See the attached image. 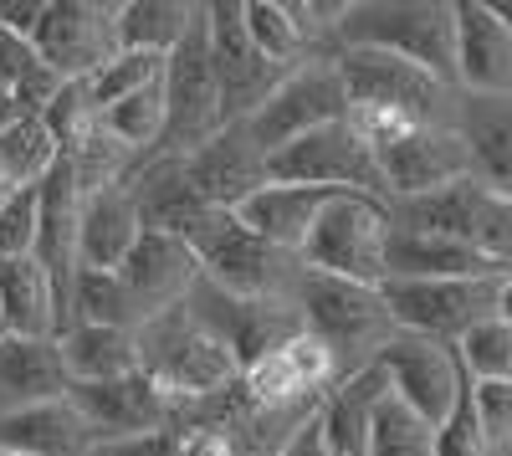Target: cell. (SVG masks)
Instances as JSON below:
<instances>
[{
    "mask_svg": "<svg viewBox=\"0 0 512 456\" xmlns=\"http://www.w3.org/2000/svg\"><path fill=\"white\" fill-rule=\"evenodd\" d=\"M333 67H338V77H344L349 108H395L415 123H451L456 88L436 82L431 72H420L405 57L349 47V52H333Z\"/></svg>",
    "mask_w": 512,
    "mask_h": 456,
    "instance_id": "10",
    "label": "cell"
},
{
    "mask_svg": "<svg viewBox=\"0 0 512 456\" xmlns=\"http://www.w3.org/2000/svg\"><path fill=\"white\" fill-rule=\"evenodd\" d=\"M185 246L200 262V277L221 293L236 298H262V303H292V287H297V257L277 252V246L256 241L231 211L210 205V211L185 231Z\"/></svg>",
    "mask_w": 512,
    "mask_h": 456,
    "instance_id": "3",
    "label": "cell"
},
{
    "mask_svg": "<svg viewBox=\"0 0 512 456\" xmlns=\"http://www.w3.org/2000/svg\"><path fill=\"white\" fill-rule=\"evenodd\" d=\"M456 359H461V369H466L477 385H487V380L512 385V328H507L502 318L477 323L472 334L456 344Z\"/></svg>",
    "mask_w": 512,
    "mask_h": 456,
    "instance_id": "38",
    "label": "cell"
},
{
    "mask_svg": "<svg viewBox=\"0 0 512 456\" xmlns=\"http://www.w3.org/2000/svg\"><path fill=\"white\" fill-rule=\"evenodd\" d=\"M0 334H16V339L62 334V298L36 257L0 262Z\"/></svg>",
    "mask_w": 512,
    "mask_h": 456,
    "instance_id": "28",
    "label": "cell"
},
{
    "mask_svg": "<svg viewBox=\"0 0 512 456\" xmlns=\"http://www.w3.org/2000/svg\"><path fill=\"white\" fill-rule=\"evenodd\" d=\"M185 175H190V185H195V195L205 205L236 211L246 195H256L267 185V154L246 139L241 123H226L210 144L185 154Z\"/></svg>",
    "mask_w": 512,
    "mask_h": 456,
    "instance_id": "20",
    "label": "cell"
},
{
    "mask_svg": "<svg viewBox=\"0 0 512 456\" xmlns=\"http://www.w3.org/2000/svg\"><path fill=\"white\" fill-rule=\"evenodd\" d=\"M164 62L169 57H149V52H118L113 62H103L93 77H82V93H88V108L103 113L108 103L128 98V93H144L154 82H164Z\"/></svg>",
    "mask_w": 512,
    "mask_h": 456,
    "instance_id": "36",
    "label": "cell"
},
{
    "mask_svg": "<svg viewBox=\"0 0 512 456\" xmlns=\"http://www.w3.org/2000/svg\"><path fill=\"white\" fill-rule=\"evenodd\" d=\"M180 431H149V436H98L82 456H169Z\"/></svg>",
    "mask_w": 512,
    "mask_h": 456,
    "instance_id": "42",
    "label": "cell"
},
{
    "mask_svg": "<svg viewBox=\"0 0 512 456\" xmlns=\"http://www.w3.org/2000/svg\"><path fill=\"white\" fill-rule=\"evenodd\" d=\"M195 16L200 6H185V0H128L118 6V52L169 57L195 26Z\"/></svg>",
    "mask_w": 512,
    "mask_h": 456,
    "instance_id": "31",
    "label": "cell"
},
{
    "mask_svg": "<svg viewBox=\"0 0 512 456\" xmlns=\"http://www.w3.org/2000/svg\"><path fill=\"white\" fill-rule=\"evenodd\" d=\"M62 144L52 139V129L41 123V113H21L16 123L0 129V185L11 190H36L57 170Z\"/></svg>",
    "mask_w": 512,
    "mask_h": 456,
    "instance_id": "32",
    "label": "cell"
},
{
    "mask_svg": "<svg viewBox=\"0 0 512 456\" xmlns=\"http://www.w3.org/2000/svg\"><path fill=\"white\" fill-rule=\"evenodd\" d=\"M472 405H477V421H482L487 446L502 451V446L512 441V385H497V380L477 385V380H472Z\"/></svg>",
    "mask_w": 512,
    "mask_h": 456,
    "instance_id": "41",
    "label": "cell"
},
{
    "mask_svg": "<svg viewBox=\"0 0 512 456\" xmlns=\"http://www.w3.org/2000/svg\"><path fill=\"white\" fill-rule=\"evenodd\" d=\"M36 62L57 82H82L118 57V6L103 0H47L31 36Z\"/></svg>",
    "mask_w": 512,
    "mask_h": 456,
    "instance_id": "12",
    "label": "cell"
},
{
    "mask_svg": "<svg viewBox=\"0 0 512 456\" xmlns=\"http://www.w3.org/2000/svg\"><path fill=\"white\" fill-rule=\"evenodd\" d=\"M139 211L128 185H103L93 195H82V216H77V267L88 272H118L128 246L139 241Z\"/></svg>",
    "mask_w": 512,
    "mask_h": 456,
    "instance_id": "25",
    "label": "cell"
},
{
    "mask_svg": "<svg viewBox=\"0 0 512 456\" xmlns=\"http://www.w3.org/2000/svg\"><path fill=\"white\" fill-rule=\"evenodd\" d=\"M0 456H16V451H0Z\"/></svg>",
    "mask_w": 512,
    "mask_h": 456,
    "instance_id": "49",
    "label": "cell"
},
{
    "mask_svg": "<svg viewBox=\"0 0 512 456\" xmlns=\"http://www.w3.org/2000/svg\"><path fill=\"white\" fill-rule=\"evenodd\" d=\"M456 6V93L507 98L512 93V31L487 0H451Z\"/></svg>",
    "mask_w": 512,
    "mask_h": 456,
    "instance_id": "19",
    "label": "cell"
},
{
    "mask_svg": "<svg viewBox=\"0 0 512 456\" xmlns=\"http://www.w3.org/2000/svg\"><path fill=\"white\" fill-rule=\"evenodd\" d=\"M98 134L128 154V170H134L139 159H149L154 144H159V134H164V82H154V88H144V93H128V98L108 103V108L98 113Z\"/></svg>",
    "mask_w": 512,
    "mask_h": 456,
    "instance_id": "33",
    "label": "cell"
},
{
    "mask_svg": "<svg viewBox=\"0 0 512 456\" xmlns=\"http://www.w3.org/2000/svg\"><path fill=\"white\" fill-rule=\"evenodd\" d=\"M497 257L512 267V200H502V231H497Z\"/></svg>",
    "mask_w": 512,
    "mask_h": 456,
    "instance_id": "45",
    "label": "cell"
},
{
    "mask_svg": "<svg viewBox=\"0 0 512 456\" xmlns=\"http://www.w3.org/2000/svg\"><path fill=\"white\" fill-rule=\"evenodd\" d=\"M267 185H313V190H338V195H369L384 205V180H379L374 149L344 118L267 154Z\"/></svg>",
    "mask_w": 512,
    "mask_h": 456,
    "instance_id": "9",
    "label": "cell"
},
{
    "mask_svg": "<svg viewBox=\"0 0 512 456\" xmlns=\"http://www.w3.org/2000/svg\"><path fill=\"white\" fill-rule=\"evenodd\" d=\"M36 252V190H11L0 205V262Z\"/></svg>",
    "mask_w": 512,
    "mask_h": 456,
    "instance_id": "40",
    "label": "cell"
},
{
    "mask_svg": "<svg viewBox=\"0 0 512 456\" xmlns=\"http://www.w3.org/2000/svg\"><path fill=\"white\" fill-rule=\"evenodd\" d=\"M41 11H47V0H0V31L16 41H31L41 26Z\"/></svg>",
    "mask_w": 512,
    "mask_h": 456,
    "instance_id": "43",
    "label": "cell"
},
{
    "mask_svg": "<svg viewBox=\"0 0 512 456\" xmlns=\"http://www.w3.org/2000/svg\"><path fill=\"white\" fill-rule=\"evenodd\" d=\"M384 395H390V380H384L379 364H364L323 390L318 426L333 456H369V426H374V410Z\"/></svg>",
    "mask_w": 512,
    "mask_h": 456,
    "instance_id": "26",
    "label": "cell"
},
{
    "mask_svg": "<svg viewBox=\"0 0 512 456\" xmlns=\"http://www.w3.org/2000/svg\"><path fill=\"white\" fill-rule=\"evenodd\" d=\"M369 456H436V431L410 405L384 395L374 410V426H369Z\"/></svg>",
    "mask_w": 512,
    "mask_h": 456,
    "instance_id": "37",
    "label": "cell"
},
{
    "mask_svg": "<svg viewBox=\"0 0 512 456\" xmlns=\"http://www.w3.org/2000/svg\"><path fill=\"white\" fill-rule=\"evenodd\" d=\"M67 395V369L57 339H16L0 334V416L47 405Z\"/></svg>",
    "mask_w": 512,
    "mask_h": 456,
    "instance_id": "27",
    "label": "cell"
},
{
    "mask_svg": "<svg viewBox=\"0 0 512 456\" xmlns=\"http://www.w3.org/2000/svg\"><path fill=\"white\" fill-rule=\"evenodd\" d=\"M57 354H62V369H67V385H108V380H123V375H139L134 328L67 323L57 334Z\"/></svg>",
    "mask_w": 512,
    "mask_h": 456,
    "instance_id": "29",
    "label": "cell"
},
{
    "mask_svg": "<svg viewBox=\"0 0 512 456\" xmlns=\"http://www.w3.org/2000/svg\"><path fill=\"white\" fill-rule=\"evenodd\" d=\"M451 129L466 144L472 180L497 200H512V93L507 98H466L456 93Z\"/></svg>",
    "mask_w": 512,
    "mask_h": 456,
    "instance_id": "21",
    "label": "cell"
},
{
    "mask_svg": "<svg viewBox=\"0 0 512 456\" xmlns=\"http://www.w3.org/2000/svg\"><path fill=\"white\" fill-rule=\"evenodd\" d=\"M205 21V41H210V67H216V88H221V118L241 123L246 113L262 108V98L287 77L282 67H272L262 52L251 47L246 21H241V0H210L200 6Z\"/></svg>",
    "mask_w": 512,
    "mask_h": 456,
    "instance_id": "13",
    "label": "cell"
},
{
    "mask_svg": "<svg viewBox=\"0 0 512 456\" xmlns=\"http://www.w3.org/2000/svg\"><path fill=\"white\" fill-rule=\"evenodd\" d=\"M241 21H246V36H251V47L262 52L272 67L292 72V67H303L308 57H318L308 47V36L303 26L292 21L287 11V0H241ZM333 57V52H328Z\"/></svg>",
    "mask_w": 512,
    "mask_h": 456,
    "instance_id": "34",
    "label": "cell"
},
{
    "mask_svg": "<svg viewBox=\"0 0 512 456\" xmlns=\"http://www.w3.org/2000/svg\"><path fill=\"white\" fill-rule=\"evenodd\" d=\"M77 216H82L77 175L67 159H57V170L36 185V252L31 257L52 277L62 308H67V282L77 272Z\"/></svg>",
    "mask_w": 512,
    "mask_h": 456,
    "instance_id": "22",
    "label": "cell"
},
{
    "mask_svg": "<svg viewBox=\"0 0 512 456\" xmlns=\"http://www.w3.org/2000/svg\"><path fill=\"white\" fill-rule=\"evenodd\" d=\"M118 282H123L128 303H134V318L149 323L190 298V287L200 282V262L180 236L139 231V241L128 246V257L118 267Z\"/></svg>",
    "mask_w": 512,
    "mask_h": 456,
    "instance_id": "18",
    "label": "cell"
},
{
    "mask_svg": "<svg viewBox=\"0 0 512 456\" xmlns=\"http://www.w3.org/2000/svg\"><path fill=\"white\" fill-rule=\"evenodd\" d=\"M374 364L384 369V380H390V395L400 405H410L431 431L451 416V405L461 395V380H466L456 349H446L436 339H415V334H395L374 354Z\"/></svg>",
    "mask_w": 512,
    "mask_h": 456,
    "instance_id": "15",
    "label": "cell"
},
{
    "mask_svg": "<svg viewBox=\"0 0 512 456\" xmlns=\"http://www.w3.org/2000/svg\"><path fill=\"white\" fill-rule=\"evenodd\" d=\"M436 456H492L482 421H477V405H472V375L461 380V395L451 405V416L436 426Z\"/></svg>",
    "mask_w": 512,
    "mask_h": 456,
    "instance_id": "39",
    "label": "cell"
},
{
    "mask_svg": "<svg viewBox=\"0 0 512 456\" xmlns=\"http://www.w3.org/2000/svg\"><path fill=\"white\" fill-rule=\"evenodd\" d=\"M374 164H379V180H384V205L431 195L441 185H456V180L472 175L466 144L451 123H420V129H410L390 149H379Z\"/></svg>",
    "mask_w": 512,
    "mask_h": 456,
    "instance_id": "17",
    "label": "cell"
},
{
    "mask_svg": "<svg viewBox=\"0 0 512 456\" xmlns=\"http://www.w3.org/2000/svg\"><path fill=\"white\" fill-rule=\"evenodd\" d=\"M390 226L400 231H420V236H446V241H466L477 252L497 257V231H502V200L492 190H482L472 175L441 185L431 195H415V200H390ZM502 262V257H497ZM507 267V262H502Z\"/></svg>",
    "mask_w": 512,
    "mask_h": 456,
    "instance_id": "14",
    "label": "cell"
},
{
    "mask_svg": "<svg viewBox=\"0 0 512 456\" xmlns=\"http://www.w3.org/2000/svg\"><path fill=\"white\" fill-rule=\"evenodd\" d=\"M21 118V103L11 98V93H0V129H6V123H16Z\"/></svg>",
    "mask_w": 512,
    "mask_h": 456,
    "instance_id": "47",
    "label": "cell"
},
{
    "mask_svg": "<svg viewBox=\"0 0 512 456\" xmlns=\"http://www.w3.org/2000/svg\"><path fill=\"white\" fill-rule=\"evenodd\" d=\"M292 303H297V313H303L308 334L333 349L338 380L364 369V364H374V354L400 334L390 308H384V298H379V287L338 282V277H323V272H297Z\"/></svg>",
    "mask_w": 512,
    "mask_h": 456,
    "instance_id": "2",
    "label": "cell"
},
{
    "mask_svg": "<svg viewBox=\"0 0 512 456\" xmlns=\"http://www.w3.org/2000/svg\"><path fill=\"white\" fill-rule=\"evenodd\" d=\"M67 400L93 436H149V431H180V395H169L159 380L123 375L108 385H67Z\"/></svg>",
    "mask_w": 512,
    "mask_h": 456,
    "instance_id": "16",
    "label": "cell"
},
{
    "mask_svg": "<svg viewBox=\"0 0 512 456\" xmlns=\"http://www.w3.org/2000/svg\"><path fill=\"white\" fill-rule=\"evenodd\" d=\"M11 200V185H0V205H6Z\"/></svg>",
    "mask_w": 512,
    "mask_h": 456,
    "instance_id": "48",
    "label": "cell"
},
{
    "mask_svg": "<svg viewBox=\"0 0 512 456\" xmlns=\"http://www.w3.org/2000/svg\"><path fill=\"white\" fill-rule=\"evenodd\" d=\"M333 195H338V190H313V185H262L256 195H246L231 216H236L256 241H267V246H277V252L297 257V246L308 241L313 221L323 216V205H328Z\"/></svg>",
    "mask_w": 512,
    "mask_h": 456,
    "instance_id": "24",
    "label": "cell"
},
{
    "mask_svg": "<svg viewBox=\"0 0 512 456\" xmlns=\"http://www.w3.org/2000/svg\"><path fill=\"white\" fill-rule=\"evenodd\" d=\"M185 308H190V318L205 328V334L236 359V369H251L256 359H267L272 349H282V344L297 334V328H303V313H297V303L236 298V293L210 287L205 277L190 287Z\"/></svg>",
    "mask_w": 512,
    "mask_h": 456,
    "instance_id": "11",
    "label": "cell"
},
{
    "mask_svg": "<svg viewBox=\"0 0 512 456\" xmlns=\"http://www.w3.org/2000/svg\"><path fill=\"white\" fill-rule=\"evenodd\" d=\"M93 441L98 436L72 410L67 395L16 410V416H0V451H16V456H82Z\"/></svg>",
    "mask_w": 512,
    "mask_h": 456,
    "instance_id": "30",
    "label": "cell"
},
{
    "mask_svg": "<svg viewBox=\"0 0 512 456\" xmlns=\"http://www.w3.org/2000/svg\"><path fill=\"white\" fill-rule=\"evenodd\" d=\"M67 323H98V328H139L134 303H128L118 272H88L77 267L67 282V308H62V328Z\"/></svg>",
    "mask_w": 512,
    "mask_h": 456,
    "instance_id": "35",
    "label": "cell"
},
{
    "mask_svg": "<svg viewBox=\"0 0 512 456\" xmlns=\"http://www.w3.org/2000/svg\"><path fill=\"white\" fill-rule=\"evenodd\" d=\"M344 113H349V93H344V77H338L333 57H308L262 98V108L241 118V129L262 154H277L292 139L323 129V123H338Z\"/></svg>",
    "mask_w": 512,
    "mask_h": 456,
    "instance_id": "8",
    "label": "cell"
},
{
    "mask_svg": "<svg viewBox=\"0 0 512 456\" xmlns=\"http://www.w3.org/2000/svg\"><path fill=\"white\" fill-rule=\"evenodd\" d=\"M384 241H390V211L369 195H333L313 221L308 241L297 246V267L323 272L338 282L379 287L384 282Z\"/></svg>",
    "mask_w": 512,
    "mask_h": 456,
    "instance_id": "5",
    "label": "cell"
},
{
    "mask_svg": "<svg viewBox=\"0 0 512 456\" xmlns=\"http://www.w3.org/2000/svg\"><path fill=\"white\" fill-rule=\"evenodd\" d=\"M226 129L221 118V88H216V67H210V41L205 21L185 31V41L164 62V134L149 159H185L200 144H210ZM144 164V159H139Z\"/></svg>",
    "mask_w": 512,
    "mask_h": 456,
    "instance_id": "6",
    "label": "cell"
},
{
    "mask_svg": "<svg viewBox=\"0 0 512 456\" xmlns=\"http://www.w3.org/2000/svg\"><path fill=\"white\" fill-rule=\"evenodd\" d=\"M277 456H333V451H328V441H323L318 416H308L303 426H297V431L282 441V451H277Z\"/></svg>",
    "mask_w": 512,
    "mask_h": 456,
    "instance_id": "44",
    "label": "cell"
},
{
    "mask_svg": "<svg viewBox=\"0 0 512 456\" xmlns=\"http://www.w3.org/2000/svg\"><path fill=\"white\" fill-rule=\"evenodd\" d=\"M497 293L502 277H446V282H379V298L390 308L400 334L415 339H436L456 349L477 323L497 318Z\"/></svg>",
    "mask_w": 512,
    "mask_h": 456,
    "instance_id": "7",
    "label": "cell"
},
{
    "mask_svg": "<svg viewBox=\"0 0 512 456\" xmlns=\"http://www.w3.org/2000/svg\"><path fill=\"white\" fill-rule=\"evenodd\" d=\"M369 47L415 62L456 88V6L451 0H349L333 31V52Z\"/></svg>",
    "mask_w": 512,
    "mask_h": 456,
    "instance_id": "1",
    "label": "cell"
},
{
    "mask_svg": "<svg viewBox=\"0 0 512 456\" xmlns=\"http://www.w3.org/2000/svg\"><path fill=\"white\" fill-rule=\"evenodd\" d=\"M497 318L512 328V272L502 277V293H497Z\"/></svg>",
    "mask_w": 512,
    "mask_h": 456,
    "instance_id": "46",
    "label": "cell"
},
{
    "mask_svg": "<svg viewBox=\"0 0 512 456\" xmlns=\"http://www.w3.org/2000/svg\"><path fill=\"white\" fill-rule=\"evenodd\" d=\"M512 267H502L497 257L477 252L466 241H446V236H420V231H400L390 226L384 241V282H446V277H507Z\"/></svg>",
    "mask_w": 512,
    "mask_h": 456,
    "instance_id": "23",
    "label": "cell"
},
{
    "mask_svg": "<svg viewBox=\"0 0 512 456\" xmlns=\"http://www.w3.org/2000/svg\"><path fill=\"white\" fill-rule=\"evenodd\" d=\"M134 339H139V369L180 400H210L241 380L236 359L190 318L185 303L139 323Z\"/></svg>",
    "mask_w": 512,
    "mask_h": 456,
    "instance_id": "4",
    "label": "cell"
}]
</instances>
